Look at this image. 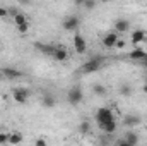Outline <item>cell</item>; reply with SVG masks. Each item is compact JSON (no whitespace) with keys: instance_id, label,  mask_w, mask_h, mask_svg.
<instances>
[{"instance_id":"obj_1","label":"cell","mask_w":147,"mask_h":146,"mask_svg":"<svg viewBox=\"0 0 147 146\" xmlns=\"http://www.w3.org/2000/svg\"><path fill=\"white\" fill-rule=\"evenodd\" d=\"M103 62H105V59H103V57H92L91 60H87V62L80 67V71H82L84 74L96 72V71H99V69H101Z\"/></svg>"},{"instance_id":"obj_2","label":"cell","mask_w":147,"mask_h":146,"mask_svg":"<svg viewBox=\"0 0 147 146\" xmlns=\"http://www.w3.org/2000/svg\"><path fill=\"white\" fill-rule=\"evenodd\" d=\"M82 98H84V95H82V91H80V88H72L69 93H67V102L70 103V105H79L80 102H82Z\"/></svg>"},{"instance_id":"obj_3","label":"cell","mask_w":147,"mask_h":146,"mask_svg":"<svg viewBox=\"0 0 147 146\" xmlns=\"http://www.w3.org/2000/svg\"><path fill=\"white\" fill-rule=\"evenodd\" d=\"M96 120H98V124H105V122L115 120V115L110 108L103 107V108H98V112H96Z\"/></svg>"},{"instance_id":"obj_4","label":"cell","mask_w":147,"mask_h":146,"mask_svg":"<svg viewBox=\"0 0 147 146\" xmlns=\"http://www.w3.org/2000/svg\"><path fill=\"white\" fill-rule=\"evenodd\" d=\"M12 95H14V100L19 103V105H24L26 102H28V96H29V91L26 89V88H16L14 91H12Z\"/></svg>"},{"instance_id":"obj_5","label":"cell","mask_w":147,"mask_h":146,"mask_svg":"<svg viewBox=\"0 0 147 146\" xmlns=\"http://www.w3.org/2000/svg\"><path fill=\"white\" fill-rule=\"evenodd\" d=\"M79 17L77 16H67L65 19H63V23H62V26H63V29L65 31H74V29H77L79 28Z\"/></svg>"},{"instance_id":"obj_6","label":"cell","mask_w":147,"mask_h":146,"mask_svg":"<svg viewBox=\"0 0 147 146\" xmlns=\"http://www.w3.org/2000/svg\"><path fill=\"white\" fill-rule=\"evenodd\" d=\"M74 50L79 55L86 53V50H87V43H86V40L80 36V35H74Z\"/></svg>"},{"instance_id":"obj_7","label":"cell","mask_w":147,"mask_h":146,"mask_svg":"<svg viewBox=\"0 0 147 146\" xmlns=\"http://www.w3.org/2000/svg\"><path fill=\"white\" fill-rule=\"evenodd\" d=\"M137 143H139V136H137L135 132H127L125 138L118 141L120 146H135Z\"/></svg>"},{"instance_id":"obj_8","label":"cell","mask_w":147,"mask_h":146,"mask_svg":"<svg viewBox=\"0 0 147 146\" xmlns=\"http://www.w3.org/2000/svg\"><path fill=\"white\" fill-rule=\"evenodd\" d=\"M116 41H118V35L116 33H108V35H105L103 36V46H106V48H113V46H116Z\"/></svg>"},{"instance_id":"obj_9","label":"cell","mask_w":147,"mask_h":146,"mask_svg":"<svg viewBox=\"0 0 147 146\" xmlns=\"http://www.w3.org/2000/svg\"><path fill=\"white\" fill-rule=\"evenodd\" d=\"M51 57H53L57 62H63V60H67L69 53H67V50H65L63 46H55V52H53Z\"/></svg>"},{"instance_id":"obj_10","label":"cell","mask_w":147,"mask_h":146,"mask_svg":"<svg viewBox=\"0 0 147 146\" xmlns=\"http://www.w3.org/2000/svg\"><path fill=\"white\" fill-rule=\"evenodd\" d=\"M113 24H115V31H116V33H125V31H128V28H130V23H128L127 19H116Z\"/></svg>"},{"instance_id":"obj_11","label":"cell","mask_w":147,"mask_h":146,"mask_svg":"<svg viewBox=\"0 0 147 146\" xmlns=\"http://www.w3.org/2000/svg\"><path fill=\"white\" fill-rule=\"evenodd\" d=\"M144 40H146V33H144V31L137 29V31L132 33V43H134V45H139V43H142Z\"/></svg>"},{"instance_id":"obj_12","label":"cell","mask_w":147,"mask_h":146,"mask_svg":"<svg viewBox=\"0 0 147 146\" xmlns=\"http://www.w3.org/2000/svg\"><path fill=\"white\" fill-rule=\"evenodd\" d=\"M99 127L105 131V132H108V134H111V132H115L116 131V122L115 120H110V122H105V124H99Z\"/></svg>"},{"instance_id":"obj_13","label":"cell","mask_w":147,"mask_h":146,"mask_svg":"<svg viewBox=\"0 0 147 146\" xmlns=\"http://www.w3.org/2000/svg\"><path fill=\"white\" fill-rule=\"evenodd\" d=\"M2 74H3L7 79H17V77H21V76H22L19 71H16V69H10V67L3 69V71H2Z\"/></svg>"},{"instance_id":"obj_14","label":"cell","mask_w":147,"mask_h":146,"mask_svg":"<svg viewBox=\"0 0 147 146\" xmlns=\"http://www.w3.org/2000/svg\"><path fill=\"white\" fill-rule=\"evenodd\" d=\"M146 57H147V53L142 48H135L134 52H130V59H134V60H144Z\"/></svg>"},{"instance_id":"obj_15","label":"cell","mask_w":147,"mask_h":146,"mask_svg":"<svg viewBox=\"0 0 147 146\" xmlns=\"http://www.w3.org/2000/svg\"><path fill=\"white\" fill-rule=\"evenodd\" d=\"M36 48H39L43 53H46V55H53V52H55V46L53 45H41V43H36Z\"/></svg>"},{"instance_id":"obj_16","label":"cell","mask_w":147,"mask_h":146,"mask_svg":"<svg viewBox=\"0 0 147 146\" xmlns=\"http://www.w3.org/2000/svg\"><path fill=\"white\" fill-rule=\"evenodd\" d=\"M123 124H125L127 127H132V126H137V124H139V119H137L135 115H127V117L123 119Z\"/></svg>"},{"instance_id":"obj_17","label":"cell","mask_w":147,"mask_h":146,"mask_svg":"<svg viewBox=\"0 0 147 146\" xmlns=\"http://www.w3.org/2000/svg\"><path fill=\"white\" fill-rule=\"evenodd\" d=\"M21 141H22V134H19V132H10L9 134V143L10 145H17Z\"/></svg>"},{"instance_id":"obj_18","label":"cell","mask_w":147,"mask_h":146,"mask_svg":"<svg viewBox=\"0 0 147 146\" xmlns=\"http://www.w3.org/2000/svg\"><path fill=\"white\" fill-rule=\"evenodd\" d=\"M43 105L48 107V108L55 107V98H53L51 95H45V96H43Z\"/></svg>"},{"instance_id":"obj_19","label":"cell","mask_w":147,"mask_h":146,"mask_svg":"<svg viewBox=\"0 0 147 146\" xmlns=\"http://www.w3.org/2000/svg\"><path fill=\"white\" fill-rule=\"evenodd\" d=\"M14 23H16V26H19V24H24V23H28V19H26V16H24L22 12H17V14L14 16Z\"/></svg>"},{"instance_id":"obj_20","label":"cell","mask_w":147,"mask_h":146,"mask_svg":"<svg viewBox=\"0 0 147 146\" xmlns=\"http://www.w3.org/2000/svg\"><path fill=\"white\" fill-rule=\"evenodd\" d=\"M92 91H94V95H98V96H103V95H106V88H105L103 84H94Z\"/></svg>"},{"instance_id":"obj_21","label":"cell","mask_w":147,"mask_h":146,"mask_svg":"<svg viewBox=\"0 0 147 146\" xmlns=\"http://www.w3.org/2000/svg\"><path fill=\"white\" fill-rule=\"evenodd\" d=\"M120 93H121L123 96H130V95H132V86H128V84H123V86L120 88Z\"/></svg>"},{"instance_id":"obj_22","label":"cell","mask_w":147,"mask_h":146,"mask_svg":"<svg viewBox=\"0 0 147 146\" xmlns=\"http://www.w3.org/2000/svg\"><path fill=\"white\" fill-rule=\"evenodd\" d=\"M79 131H80L82 134H87V132L91 131V124H89L87 120H84V122L80 124V127H79Z\"/></svg>"},{"instance_id":"obj_23","label":"cell","mask_w":147,"mask_h":146,"mask_svg":"<svg viewBox=\"0 0 147 146\" xmlns=\"http://www.w3.org/2000/svg\"><path fill=\"white\" fill-rule=\"evenodd\" d=\"M82 7H86L87 10H94L96 9V0H84Z\"/></svg>"},{"instance_id":"obj_24","label":"cell","mask_w":147,"mask_h":146,"mask_svg":"<svg viewBox=\"0 0 147 146\" xmlns=\"http://www.w3.org/2000/svg\"><path fill=\"white\" fill-rule=\"evenodd\" d=\"M28 29H29V23H24V24H19V26H17V31L22 33V35L28 33Z\"/></svg>"},{"instance_id":"obj_25","label":"cell","mask_w":147,"mask_h":146,"mask_svg":"<svg viewBox=\"0 0 147 146\" xmlns=\"http://www.w3.org/2000/svg\"><path fill=\"white\" fill-rule=\"evenodd\" d=\"M9 134H10V132H0V145L9 143Z\"/></svg>"},{"instance_id":"obj_26","label":"cell","mask_w":147,"mask_h":146,"mask_svg":"<svg viewBox=\"0 0 147 146\" xmlns=\"http://www.w3.org/2000/svg\"><path fill=\"white\" fill-rule=\"evenodd\" d=\"M7 16H9V9L0 7V17H7Z\"/></svg>"},{"instance_id":"obj_27","label":"cell","mask_w":147,"mask_h":146,"mask_svg":"<svg viewBox=\"0 0 147 146\" xmlns=\"http://www.w3.org/2000/svg\"><path fill=\"white\" fill-rule=\"evenodd\" d=\"M46 145V141H45V139H38L36 141V146H45Z\"/></svg>"},{"instance_id":"obj_28","label":"cell","mask_w":147,"mask_h":146,"mask_svg":"<svg viewBox=\"0 0 147 146\" xmlns=\"http://www.w3.org/2000/svg\"><path fill=\"white\" fill-rule=\"evenodd\" d=\"M74 2H75V5H82L84 3V0H74Z\"/></svg>"},{"instance_id":"obj_29","label":"cell","mask_w":147,"mask_h":146,"mask_svg":"<svg viewBox=\"0 0 147 146\" xmlns=\"http://www.w3.org/2000/svg\"><path fill=\"white\" fill-rule=\"evenodd\" d=\"M144 93H147V83L144 84Z\"/></svg>"}]
</instances>
